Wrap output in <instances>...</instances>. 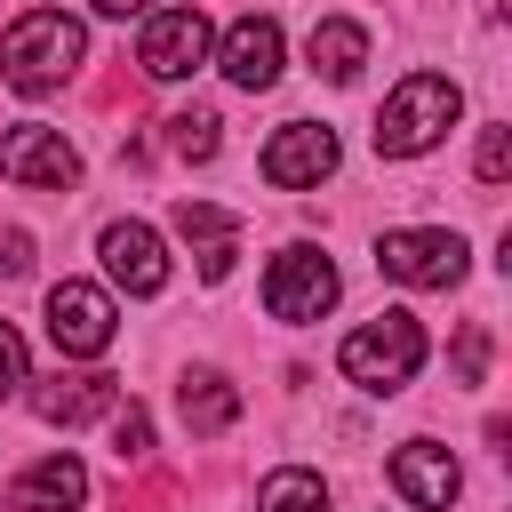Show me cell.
I'll return each mask as SVG.
<instances>
[{
  "label": "cell",
  "mask_w": 512,
  "mask_h": 512,
  "mask_svg": "<svg viewBox=\"0 0 512 512\" xmlns=\"http://www.w3.org/2000/svg\"><path fill=\"white\" fill-rule=\"evenodd\" d=\"M80 56H88V32H80L64 8H32V16H16V24L0 32V80L24 88V96L64 88Z\"/></svg>",
  "instance_id": "6da1fadb"
},
{
  "label": "cell",
  "mask_w": 512,
  "mask_h": 512,
  "mask_svg": "<svg viewBox=\"0 0 512 512\" xmlns=\"http://www.w3.org/2000/svg\"><path fill=\"white\" fill-rule=\"evenodd\" d=\"M456 112H464L456 80L408 72V80L384 96V112H376V152H384V160H416V152H432V144L456 128Z\"/></svg>",
  "instance_id": "7a4b0ae2"
},
{
  "label": "cell",
  "mask_w": 512,
  "mask_h": 512,
  "mask_svg": "<svg viewBox=\"0 0 512 512\" xmlns=\"http://www.w3.org/2000/svg\"><path fill=\"white\" fill-rule=\"evenodd\" d=\"M336 368H344L360 392H400V384L424 368V328H416V312H376L368 328H352L344 352H336Z\"/></svg>",
  "instance_id": "3957f363"
},
{
  "label": "cell",
  "mask_w": 512,
  "mask_h": 512,
  "mask_svg": "<svg viewBox=\"0 0 512 512\" xmlns=\"http://www.w3.org/2000/svg\"><path fill=\"white\" fill-rule=\"evenodd\" d=\"M376 272L400 280V288H456L464 280V240L456 232H384Z\"/></svg>",
  "instance_id": "277c9868"
},
{
  "label": "cell",
  "mask_w": 512,
  "mask_h": 512,
  "mask_svg": "<svg viewBox=\"0 0 512 512\" xmlns=\"http://www.w3.org/2000/svg\"><path fill=\"white\" fill-rule=\"evenodd\" d=\"M336 304V264L320 248H280L264 272V312L272 320H320Z\"/></svg>",
  "instance_id": "5b68a950"
},
{
  "label": "cell",
  "mask_w": 512,
  "mask_h": 512,
  "mask_svg": "<svg viewBox=\"0 0 512 512\" xmlns=\"http://www.w3.org/2000/svg\"><path fill=\"white\" fill-rule=\"evenodd\" d=\"M112 296L104 288H88V280H64V288H48V344L64 352V360H96V352H112Z\"/></svg>",
  "instance_id": "8992f818"
},
{
  "label": "cell",
  "mask_w": 512,
  "mask_h": 512,
  "mask_svg": "<svg viewBox=\"0 0 512 512\" xmlns=\"http://www.w3.org/2000/svg\"><path fill=\"white\" fill-rule=\"evenodd\" d=\"M0 176H8V184H32V192H72V184H80V152H72L56 128L24 120V128L0 136Z\"/></svg>",
  "instance_id": "52a82bcc"
},
{
  "label": "cell",
  "mask_w": 512,
  "mask_h": 512,
  "mask_svg": "<svg viewBox=\"0 0 512 512\" xmlns=\"http://www.w3.org/2000/svg\"><path fill=\"white\" fill-rule=\"evenodd\" d=\"M136 64H144L152 80H192V72L208 64V16H200V8H160V16L144 24V40H136Z\"/></svg>",
  "instance_id": "ba28073f"
},
{
  "label": "cell",
  "mask_w": 512,
  "mask_h": 512,
  "mask_svg": "<svg viewBox=\"0 0 512 512\" xmlns=\"http://www.w3.org/2000/svg\"><path fill=\"white\" fill-rule=\"evenodd\" d=\"M336 168V136L320 128V120H288L272 144H264V184H280V192H304V184H320Z\"/></svg>",
  "instance_id": "9c48e42d"
},
{
  "label": "cell",
  "mask_w": 512,
  "mask_h": 512,
  "mask_svg": "<svg viewBox=\"0 0 512 512\" xmlns=\"http://www.w3.org/2000/svg\"><path fill=\"white\" fill-rule=\"evenodd\" d=\"M104 272L128 288V296H160L168 288V248H160V232L152 224H104Z\"/></svg>",
  "instance_id": "30bf717a"
},
{
  "label": "cell",
  "mask_w": 512,
  "mask_h": 512,
  "mask_svg": "<svg viewBox=\"0 0 512 512\" xmlns=\"http://www.w3.org/2000/svg\"><path fill=\"white\" fill-rule=\"evenodd\" d=\"M392 488H400L416 512H448L456 488H464V472H456V456H448L440 440H408V448H392Z\"/></svg>",
  "instance_id": "8fae6325"
},
{
  "label": "cell",
  "mask_w": 512,
  "mask_h": 512,
  "mask_svg": "<svg viewBox=\"0 0 512 512\" xmlns=\"http://www.w3.org/2000/svg\"><path fill=\"white\" fill-rule=\"evenodd\" d=\"M224 80L232 88H272L280 80V24L272 16H240L224 32Z\"/></svg>",
  "instance_id": "7c38bea8"
},
{
  "label": "cell",
  "mask_w": 512,
  "mask_h": 512,
  "mask_svg": "<svg viewBox=\"0 0 512 512\" xmlns=\"http://www.w3.org/2000/svg\"><path fill=\"white\" fill-rule=\"evenodd\" d=\"M80 496H88L80 456H40L32 472H16V480H8V512H72Z\"/></svg>",
  "instance_id": "4fadbf2b"
},
{
  "label": "cell",
  "mask_w": 512,
  "mask_h": 512,
  "mask_svg": "<svg viewBox=\"0 0 512 512\" xmlns=\"http://www.w3.org/2000/svg\"><path fill=\"white\" fill-rule=\"evenodd\" d=\"M176 232L192 240L200 280H224V272H232V256H240V216H224V208H208V200H176Z\"/></svg>",
  "instance_id": "5bb4252c"
},
{
  "label": "cell",
  "mask_w": 512,
  "mask_h": 512,
  "mask_svg": "<svg viewBox=\"0 0 512 512\" xmlns=\"http://www.w3.org/2000/svg\"><path fill=\"white\" fill-rule=\"evenodd\" d=\"M32 408L48 416V424H88V416H104V408H120V384L112 376H56V384H40L32 392Z\"/></svg>",
  "instance_id": "9a60e30c"
},
{
  "label": "cell",
  "mask_w": 512,
  "mask_h": 512,
  "mask_svg": "<svg viewBox=\"0 0 512 512\" xmlns=\"http://www.w3.org/2000/svg\"><path fill=\"white\" fill-rule=\"evenodd\" d=\"M176 416H184L200 440H216V432H232V416H240V392H232L216 368H192V376L176 384Z\"/></svg>",
  "instance_id": "2e32d148"
},
{
  "label": "cell",
  "mask_w": 512,
  "mask_h": 512,
  "mask_svg": "<svg viewBox=\"0 0 512 512\" xmlns=\"http://www.w3.org/2000/svg\"><path fill=\"white\" fill-rule=\"evenodd\" d=\"M360 64H368V32H360L352 16H320V24H312V72L336 80V88H352Z\"/></svg>",
  "instance_id": "e0dca14e"
},
{
  "label": "cell",
  "mask_w": 512,
  "mask_h": 512,
  "mask_svg": "<svg viewBox=\"0 0 512 512\" xmlns=\"http://www.w3.org/2000/svg\"><path fill=\"white\" fill-rule=\"evenodd\" d=\"M256 512H328V480L304 472V464H280V472H264Z\"/></svg>",
  "instance_id": "ac0fdd59"
},
{
  "label": "cell",
  "mask_w": 512,
  "mask_h": 512,
  "mask_svg": "<svg viewBox=\"0 0 512 512\" xmlns=\"http://www.w3.org/2000/svg\"><path fill=\"white\" fill-rule=\"evenodd\" d=\"M216 128H224V120L200 112V104H192V112H168V152H184V160H216V144H224Z\"/></svg>",
  "instance_id": "d6986e66"
},
{
  "label": "cell",
  "mask_w": 512,
  "mask_h": 512,
  "mask_svg": "<svg viewBox=\"0 0 512 512\" xmlns=\"http://www.w3.org/2000/svg\"><path fill=\"white\" fill-rule=\"evenodd\" d=\"M144 448H152V416H144V408L128 400V408L112 416V456H120V464H136Z\"/></svg>",
  "instance_id": "ffe728a7"
},
{
  "label": "cell",
  "mask_w": 512,
  "mask_h": 512,
  "mask_svg": "<svg viewBox=\"0 0 512 512\" xmlns=\"http://www.w3.org/2000/svg\"><path fill=\"white\" fill-rule=\"evenodd\" d=\"M472 168H480V184H504V176H512V128H480Z\"/></svg>",
  "instance_id": "44dd1931"
},
{
  "label": "cell",
  "mask_w": 512,
  "mask_h": 512,
  "mask_svg": "<svg viewBox=\"0 0 512 512\" xmlns=\"http://www.w3.org/2000/svg\"><path fill=\"white\" fill-rule=\"evenodd\" d=\"M480 376H488V328L464 320V336H456V384H480Z\"/></svg>",
  "instance_id": "7402d4cb"
},
{
  "label": "cell",
  "mask_w": 512,
  "mask_h": 512,
  "mask_svg": "<svg viewBox=\"0 0 512 512\" xmlns=\"http://www.w3.org/2000/svg\"><path fill=\"white\" fill-rule=\"evenodd\" d=\"M24 384H32V376H24V336L0 320V400H16Z\"/></svg>",
  "instance_id": "603a6c76"
},
{
  "label": "cell",
  "mask_w": 512,
  "mask_h": 512,
  "mask_svg": "<svg viewBox=\"0 0 512 512\" xmlns=\"http://www.w3.org/2000/svg\"><path fill=\"white\" fill-rule=\"evenodd\" d=\"M0 272H32V232H0Z\"/></svg>",
  "instance_id": "cb8c5ba5"
},
{
  "label": "cell",
  "mask_w": 512,
  "mask_h": 512,
  "mask_svg": "<svg viewBox=\"0 0 512 512\" xmlns=\"http://www.w3.org/2000/svg\"><path fill=\"white\" fill-rule=\"evenodd\" d=\"M88 8H96V16H144L152 0H88Z\"/></svg>",
  "instance_id": "d4e9b609"
}]
</instances>
